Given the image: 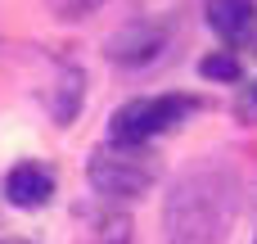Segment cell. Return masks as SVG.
Masks as SVG:
<instances>
[{
  "label": "cell",
  "instance_id": "9c48e42d",
  "mask_svg": "<svg viewBox=\"0 0 257 244\" xmlns=\"http://www.w3.org/2000/svg\"><path fill=\"white\" fill-rule=\"evenodd\" d=\"M104 0H45V9L54 14V18H63V23H77V18H90L95 9H99Z\"/></svg>",
  "mask_w": 257,
  "mask_h": 244
},
{
  "label": "cell",
  "instance_id": "ba28073f",
  "mask_svg": "<svg viewBox=\"0 0 257 244\" xmlns=\"http://www.w3.org/2000/svg\"><path fill=\"white\" fill-rule=\"evenodd\" d=\"M199 72H203L208 82H239V59L226 54V50H217V54H208V59L199 63Z\"/></svg>",
  "mask_w": 257,
  "mask_h": 244
},
{
  "label": "cell",
  "instance_id": "277c9868",
  "mask_svg": "<svg viewBox=\"0 0 257 244\" xmlns=\"http://www.w3.org/2000/svg\"><path fill=\"white\" fill-rule=\"evenodd\" d=\"M167 50V32L158 23H126L108 36L104 54L113 63H126V68H140V63H154L158 54Z\"/></svg>",
  "mask_w": 257,
  "mask_h": 244
},
{
  "label": "cell",
  "instance_id": "5b68a950",
  "mask_svg": "<svg viewBox=\"0 0 257 244\" xmlns=\"http://www.w3.org/2000/svg\"><path fill=\"white\" fill-rule=\"evenodd\" d=\"M50 195H54V177H50V168H41V163H18V168L5 177V199H9L14 208H45Z\"/></svg>",
  "mask_w": 257,
  "mask_h": 244
},
{
  "label": "cell",
  "instance_id": "3957f363",
  "mask_svg": "<svg viewBox=\"0 0 257 244\" xmlns=\"http://www.w3.org/2000/svg\"><path fill=\"white\" fill-rule=\"evenodd\" d=\"M190 113H194V100L190 95H140V100H126L113 113L108 136L113 140H131V145H149L158 131L185 122Z\"/></svg>",
  "mask_w": 257,
  "mask_h": 244
},
{
  "label": "cell",
  "instance_id": "7a4b0ae2",
  "mask_svg": "<svg viewBox=\"0 0 257 244\" xmlns=\"http://www.w3.org/2000/svg\"><path fill=\"white\" fill-rule=\"evenodd\" d=\"M158 172H163V163L149 145H131V140H113V136H108V145H99L86 158V181L104 199H140L158 186Z\"/></svg>",
  "mask_w": 257,
  "mask_h": 244
},
{
  "label": "cell",
  "instance_id": "6da1fadb",
  "mask_svg": "<svg viewBox=\"0 0 257 244\" xmlns=\"http://www.w3.org/2000/svg\"><path fill=\"white\" fill-rule=\"evenodd\" d=\"M239 213V177L226 163H194L163 204V244H226Z\"/></svg>",
  "mask_w": 257,
  "mask_h": 244
},
{
  "label": "cell",
  "instance_id": "8992f818",
  "mask_svg": "<svg viewBox=\"0 0 257 244\" xmlns=\"http://www.w3.org/2000/svg\"><path fill=\"white\" fill-rule=\"evenodd\" d=\"M208 27L226 41H239L253 32V18H257V5L253 0H208Z\"/></svg>",
  "mask_w": 257,
  "mask_h": 244
},
{
  "label": "cell",
  "instance_id": "52a82bcc",
  "mask_svg": "<svg viewBox=\"0 0 257 244\" xmlns=\"http://www.w3.org/2000/svg\"><path fill=\"white\" fill-rule=\"evenodd\" d=\"M77 109H81V72H77V63H59L54 95H50V113H54V122L68 127L77 118Z\"/></svg>",
  "mask_w": 257,
  "mask_h": 244
},
{
  "label": "cell",
  "instance_id": "30bf717a",
  "mask_svg": "<svg viewBox=\"0 0 257 244\" xmlns=\"http://www.w3.org/2000/svg\"><path fill=\"white\" fill-rule=\"evenodd\" d=\"M235 109H239V118H244V122H257V82H253V91H244V95H239V104H235Z\"/></svg>",
  "mask_w": 257,
  "mask_h": 244
}]
</instances>
